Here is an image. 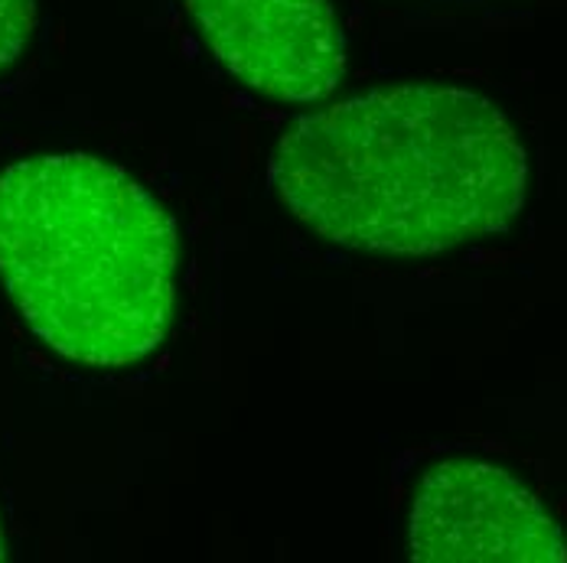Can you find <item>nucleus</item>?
<instances>
[{
	"instance_id": "f257e3e1",
	"label": "nucleus",
	"mask_w": 567,
	"mask_h": 563,
	"mask_svg": "<svg viewBox=\"0 0 567 563\" xmlns=\"http://www.w3.org/2000/svg\"><path fill=\"white\" fill-rule=\"evenodd\" d=\"M268 176L293 219L333 244L434 258L518 219L528 150L486 95L401 82L290 121Z\"/></svg>"
},
{
	"instance_id": "f03ea898",
	"label": "nucleus",
	"mask_w": 567,
	"mask_h": 563,
	"mask_svg": "<svg viewBox=\"0 0 567 563\" xmlns=\"http://www.w3.org/2000/svg\"><path fill=\"white\" fill-rule=\"evenodd\" d=\"M176 261L167 209L121 167L47 154L0 173V281L62 358H147L171 330Z\"/></svg>"
},
{
	"instance_id": "7ed1b4c3",
	"label": "nucleus",
	"mask_w": 567,
	"mask_h": 563,
	"mask_svg": "<svg viewBox=\"0 0 567 563\" xmlns=\"http://www.w3.org/2000/svg\"><path fill=\"white\" fill-rule=\"evenodd\" d=\"M408 557L417 563H565L567 534L548 502L506 466L444 456L414 486Z\"/></svg>"
},
{
	"instance_id": "20e7f679",
	"label": "nucleus",
	"mask_w": 567,
	"mask_h": 563,
	"mask_svg": "<svg viewBox=\"0 0 567 563\" xmlns=\"http://www.w3.org/2000/svg\"><path fill=\"white\" fill-rule=\"evenodd\" d=\"M213 56L251 92L313 105L346 75V40L330 0H183Z\"/></svg>"
},
{
	"instance_id": "39448f33",
	"label": "nucleus",
	"mask_w": 567,
	"mask_h": 563,
	"mask_svg": "<svg viewBox=\"0 0 567 563\" xmlns=\"http://www.w3.org/2000/svg\"><path fill=\"white\" fill-rule=\"evenodd\" d=\"M37 30V0H0V72L23 56Z\"/></svg>"
},
{
	"instance_id": "423d86ee",
	"label": "nucleus",
	"mask_w": 567,
	"mask_h": 563,
	"mask_svg": "<svg viewBox=\"0 0 567 563\" xmlns=\"http://www.w3.org/2000/svg\"><path fill=\"white\" fill-rule=\"evenodd\" d=\"M0 561H7V534H3V524H0Z\"/></svg>"
}]
</instances>
